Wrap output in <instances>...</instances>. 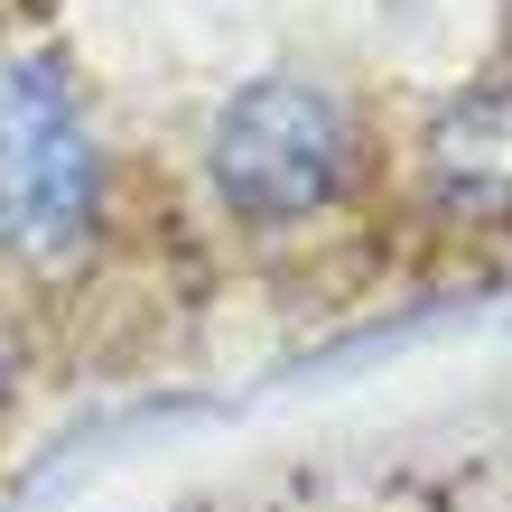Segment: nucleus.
<instances>
[{"instance_id": "1", "label": "nucleus", "mask_w": 512, "mask_h": 512, "mask_svg": "<svg viewBox=\"0 0 512 512\" xmlns=\"http://www.w3.org/2000/svg\"><path fill=\"white\" fill-rule=\"evenodd\" d=\"M391 122L345 66L280 56L233 75L187 140V196L233 252H317L382 215Z\"/></svg>"}, {"instance_id": "2", "label": "nucleus", "mask_w": 512, "mask_h": 512, "mask_svg": "<svg viewBox=\"0 0 512 512\" xmlns=\"http://www.w3.org/2000/svg\"><path fill=\"white\" fill-rule=\"evenodd\" d=\"M131 243V149L56 38H0V280L56 308Z\"/></svg>"}, {"instance_id": "3", "label": "nucleus", "mask_w": 512, "mask_h": 512, "mask_svg": "<svg viewBox=\"0 0 512 512\" xmlns=\"http://www.w3.org/2000/svg\"><path fill=\"white\" fill-rule=\"evenodd\" d=\"M382 215L438 252H512V66H475L391 131Z\"/></svg>"}, {"instance_id": "4", "label": "nucleus", "mask_w": 512, "mask_h": 512, "mask_svg": "<svg viewBox=\"0 0 512 512\" xmlns=\"http://www.w3.org/2000/svg\"><path fill=\"white\" fill-rule=\"evenodd\" d=\"M38 382H47V308H38L28 289L0 280V438L28 419Z\"/></svg>"}]
</instances>
